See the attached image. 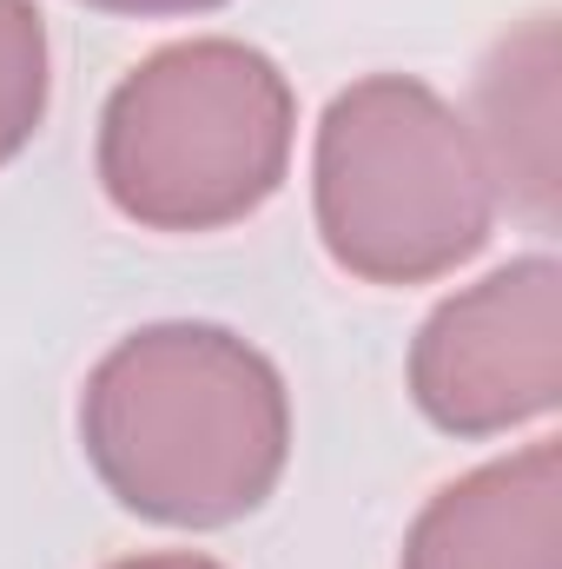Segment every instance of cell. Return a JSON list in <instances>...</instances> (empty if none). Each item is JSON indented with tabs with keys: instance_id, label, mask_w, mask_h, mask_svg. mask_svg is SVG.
I'll return each instance as SVG.
<instances>
[{
	"instance_id": "obj_1",
	"label": "cell",
	"mask_w": 562,
	"mask_h": 569,
	"mask_svg": "<svg viewBox=\"0 0 562 569\" xmlns=\"http://www.w3.org/2000/svg\"><path fill=\"white\" fill-rule=\"evenodd\" d=\"M80 443L120 510L165 530H225L279 490L291 398L239 331L145 325L93 365Z\"/></svg>"
},
{
	"instance_id": "obj_2",
	"label": "cell",
	"mask_w": 562,
	"mask_h": 569,
	"mask_svg": "<svg viewBox=\"0 0 562 569\" xmlns=\"http://www.w3.org/2000/svg\"><path fill=\"white\" fill-rule=\"evenodd\" d=\"M298 100L245 40L145 53L100 113V186L145 232H219L284 186Z\"/></svg>"
},
{
	"instance_id": "obj_3",
	"label": "cell",
	"mask_w": 562,
	"mask_h": 569,
	"mask_svg": "<svg viewBox=\"0 0 562 569\" xmlns=\"http://www.w3.org/2000/svg\"><path fill=\"white\" fill-rule=\"evenodd\" d=\"M311 212L351 279L430 284L490 246L496 179L443 93L411 73H371L318 120Z\"/></svg>"
},
{
	"instance_id": "obj_4",
	"label": "cell",
	"mask_w": 562,
	"mask_h": 569,
	"mask_svg": "<svg viewBox=\"0 0 562 569\" xmlns=\"http://www.w3.org/2000/svg\"><path fill=\"white\" fill-rule=\"evenodd\" d=\"M411 398L450 437H503L562 405V266L510 259L443 298L411 345Z\"/></svg>"
},
{
	"instance_id": "obj_5",
	"label": "cell",
	"mask_w": 562,
	"mask_h": 569,
	"mask_svg": "<svg viewBox=\"0 0 562 569\" xmlns=\"http://www.w3.org/2000/svg\"><path fill=\"white\" fill-rule=\"evenodd\" d=\"M398 569H562V450L543 437L443 483Z\"/></svg>"
},
{
	"instance_id": "obj_6",
	"label": "cell",
	"mask_w": 562,
	"mask_h": 569,
	"mask_svg": "<svg viewBox=\"0 0 562 569\" xmlns=\"http://www.w3.org/2000/svg\"><path fill=\"white\" fill-rule=\"evenodd\" d=\"M476 152L496 192H516L536 219H550L556 192V27L536 13L516 40H503L476 80Z\"/></svg>"
},
{
	"instance_id": "obj_7",
	"label": "cell",
	"mask_w": 562,
	"mask_h": 569,
	"mask_svg": "<svg viewBox=\"0 0 562 569\" xmlns=\"http://www.w3.org/2000/svg\"><path fill=\"white\" fill-rule=\"evenodd\" d=\"M47 120V20L33 0H0V166Z\"/></svg>"
},
{
	"instance_id": "obj_8",
	"label": "cell",
	"mask_w": 562,
	"mask_h": 569,
	"mask_svg": "<svg viewBox=\"0 0 562 569\" xmlns=\"http://www.w3.org/2000/svg\"><path fill=\"white\" fill-rule=\"evenodd\" d=\"M100 13H140V20H165V13H212L225 0H87Z\"/></svg>"
},
{
	"instance_id": "obj_9",
	"label": "cell",
	"mask_w": 562,
	"mask_h": 569,
	"mask_svg": "<svg viewBox=\"0 0 562 569\" xmlns=\"http://www.w3.org/2000/svg\"><path fill=\"white\" fill-rule=\"evenodd\" d=\"M113 569H225V563L192 557V550H165V557H127V563H113Z\"/></svg>"
}]
</instances>
